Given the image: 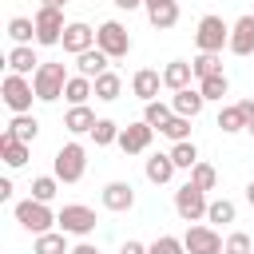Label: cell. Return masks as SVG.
Returning a JSON list of instances; mask_svg holds the SVG:
<instances>
[{
  "instance_id": "26",
  "label": "cell",
  "mask_w": 254,
  "mask_h": 254,
  "mask_svg": "<svg viewBox=\"0 0 254 254\" xmlns=\"http://www.w3.org/2000/svg\"><path fill=\"white\" fill-rule=\"evenodd\" d=\"M91 95H95V83H91L87 75H79V71H75V75L67 79V87H64V99H67L71 107H75V103H87Z\"/></svg>"
},
{
  "instance_id": "40",
  "label": "cell",
  "mask_w": 254,
  "mask_h": 254,
  "mask_svg": "<svg viewBox=\"0 0 254 254\" xmlns=\"http://www.w3.org/2000/svg\"><path fill=\"white\" fill-rule=\"evenodd\" d=\"M222 254H254V242H250V234L234 230V234L226 238V250H222Z\"/></svg>"
},
{
  "instance_id": "11",
  "label": "cell",
  "mask_w": 254,
  "mask_h": 254,
  "mask_svg": "<svg viewBox=\"0 0 254 254\" xmlns=\"http://www.w3.org/2000/svg\"><path fill=\"white\" fill-rule=\"evenodd\" d=\"M226 48L234 56H254V12H246L230 24V44Z\"/></svg>"
},
{
  "instance_id": "20",
  "label": "cell",
  "mask_w": 254,
  "mask_h": 254,
  "mask_svg": "<svg viewBox=\"0 0 254 254\" xmlns=\"http://www.w3.org/2000/svg\"><path fill=\"white\" fill-rule=\"evenodd\" d=\"M190 79H194V67H190L187 60H171V64L163 67V83H167L171 91H183V87H190Z\"/></svg>"
},
{
  "instance_id": "1",
  "label": "cell",
  "mask_w": 254,
  "mask_h": 254,
  "mask_svg": "<svg viewBox=\"0 0 254 254\" xmlns=\"http://www.w3.org/2000/svg\"><path fill=\"white\" fill-rule=\"evenodd\" d=\"M67 67L64 64H40L36 67V75H32V87H36V99H44V103H56L60 95H64V87H67Z\"/></svg>"
},
{
  "instance_id": "48",
  "label": "cell",
  "mask_w": 254,
  "mask_h": 254,
  "mask_svg": "<svg viewBox=\"0 0 254 254\" xmlns=\"http://www.w3.org/2000/svg\"><path fill=\"white\" fill-rule=\"evenodd\" d=\"M246 131H250V135H254V123H250V127H246Z\"/></svg>"
},
{
  "instance_id": "38",
  "label": "cell",
  "mask_w": 254,
  "mask_h": 254,
  "mask_svg": "<svg viewBox=\"0 0 254 254\" xmlns=\"http://www.w3.org/2000/svg\"><path fill=\"white\" fill-rule=\"evenodd\" d=\"M56 175H40V179H32V198H40V202H52L56 198Z\"/></svg>"
},
{
  "instance_id": "10",
  "label": "cell",
  "mask_w": 254,
  "mask_h": 254,
  "mask_svg": "<svg viewBox=\"0 0 254 254\" xmlns=\"http://www.w3.org/2000/svg\"><path fill=\"white\" fill-rule=\"evenodd\" d=\"M183 246H187V254H222L226 250V242L214 226H187Z\"/></svg>"
},
{
  "instance_id": "18",
  "label": "cell",
  "mask_w": 254,
  "mask_h": 254,
  "mask_svg": "<svg viewBox=\"0 0 254 254\" xmlns=\"http://www.w3.org/2000/svg\"><path fill=\"white\" fill-rule=\"evenodd\" d=\"M95 123H99V119H95V111H91L87 103H75V107H67V115H64V127H67L71 135H91Z\"/></svg>"
},
{
  "instance_id": "25",
  "label": "cell",
  "mask_w": 254,
  "mask_h": 254,
  "mask_svg": "<svg viewBox=\"0 0 254 254\" xmlns=\"http://www.w3.org/2000/svg\"><path fill=\"white\" fill-rule=\"evenodd\" d=\"M91 83H95V99H103V103H115V99H119V91H123V79H119L111 67H107L103 75H95Z\"/></svg>"
},
{
  "instance_id": "44",
  "label": "cell",
  "mask_w": 254,
  "mask_h": 254,
  "mask_svg": "<svg viewBox=\"0 0 254 254\" xmlns=\"http://www.w3.org/2000/svg\"><path fill=\"white\" fill-rule=\"evenodd\" d=\"M111 4H115V8H123V12H131V8H139L143 0H111Z\"/></svg>"
},
{
  "instance_id": "41",
  "label": "cell",
  "mask_w": 254,
  "mask_h": 254,
  "mask_svg": "<svg viewBox=\"0 0 254 254\" xmlns=\"http://www.w3.org/2000/svg\"><path fill=\"white\" fill-rule=\"evenodd\" d=\"M119 254H147V246H143V242H123Z\"/></svg>"
},
{
  "instance_id": "12",
  "label": "cell",
  "mask_w": 254,
  "mask_h": 254,
  "mask_svg": "<svg viewBox=\"0 0 254 254\" xmlns=\"http://www.w3.org/2000/svg\"><path fill=\"white\" fill-rule=\"evenodd\" d=\"M151 135H155V127L143 119V123H127L123 131H119V147L127 151V155H143L147 147H151Z\"/></svg>"
},
{
  "instance_id": "30",
  "label": "cell",
  "mask_w": 254,
  "mask_h": 254,
  "mask_svg": "<svg viewBox=\"0 0 254 254\" xmlns=\"http://www.w3.org/2000/svg\"><path fill=\"white\" fill-rule=\"evenodd\" d=\"M171 115H175V107H171V103H159V99H151V103L143 107V119H147L155 131H163V127L171 123Z\"/></svg>"
},
{
  "instance_id": "29",
  "label": "cell",
  "mask_w": 254,
  "mask_h": 254,
  "mask_svg": "<svg viewBox=\"0 0 254 254\" xmlns=\"http://www.w3.org/2000/svg\"><path fill=\"white\" fill-rule=\"evenodd\" d=\"M190 67H194V75H198V79L218 75V71H222V56H218V52H198V56L190 60Z\"/></svg>"
},
{
  "instance_id": "28",
  "label": "cell",
  "mask_w": 254,
  "mask_h": 254,
  "mask_svg": "<svg viewBox=\"0 0 254 254\" xmlns=\"http://www.w3.org/2000/svg\"><path fill=\"white\" fill-rule=\"evenodd\" d=\"M218 127H222L226 135H234V131H242V127H250V119H246V111H242V103H234V107H222V111H218Z\"/></svg>"
},
{
  "instance_id": "15",
  "label": "cell",
  "mask_w": 254,
  "mask_h": 254,
  "mask_svg": "<svg viewBox=\"0 0 254 254\" xmlns=\"http://www.w3.org/2000/svg\"><path fill=\"white\" fill-rule=\"evenodd\" d=\"M147 8V20L155 28H175L179 24V0H143Z\"/></svg>"
},
{
  "instance_id": "36",
  "label": "cell",
  "mask_w": 254,
  "mask_h": 254,
  "mask_svg": "<svg viewBox=\"0 0 254 254\" xmlns=\"http://www.w3.org/2000/svg\"><path fill=\"white\" fill-rule=\"evenodd\" d=\"M234 214H238V210H234V202H230V198H214V202L206 206V218H210V222H222V226H226V222H234Z\"/></svg>"
},
{
  "instance_id": "6",
  "label": "cell",
  "mask_w": 254,
  "mask_h": 254,
  "mask_svg": "<svg viewBox=\"0 0 254 254\" xmlns=\"http://www.w3.org/2000/svg\"><path fill=\"white\" fill-rule=\"evenodd\" d=\"M95 48H103L111 60H123V56L131 52V36H127V28H123L119 20H103V24L95 28Z\"/></svg>"
},
{
  "instance_id": "8",
  "label": "cell",
  "mask_w": 254,
  "mask_h": 254,
  "mask_svg": "<svg viewBox=\"0 0 254 254\" xmlns=\"http://www.w3.org/2000/svg\"><path fill=\"white\" fill-rule=\"evenodd\" d=\"M64 8H48V4H40V12H36V44H44V48H52V44H60L64 40Z\"/></svg>"
},
{
  "instance_id": "45",
  "label": "cell",
  "mask_w": 254,
  "mask_h": 254,
  "mask_svg": "<svg viewBox=\"0 0 254 254\" xmlns=\"http://www.w3.org/2000/svg\"><path fill=\"white\" fill-rule=\"evenodd\" d=\"M238 103H242V111H246V119L254 123V99H238Z\"/></svg>"
},
{
  "instance_id": "3",
  "label": "cell",
  "mask_w": 254,
  "mask_h": 254,
  "mask_svg": "<svg viewBox=\"0 0 254 254\" xmlns=\"http://www.w3.org/2000/svg\"><path fill=\"white\" fill-rule=\"evenodd\" d=\"M16 222H20L24 230H32V234H48V230L56 226V214L48 210V202L24 198V202H16Z\"/></svg>"
},
{
  "instance_id": "7",
  "label": "cell",
  "mask_w": 254,
  "mask_h": 254,
  "mask_svg": "<svg viewBox=\"0 0 254 254\" xmlns=\"http://www.w3.org/2000/svg\"><path fill=\"white\" fill-rule=\"evenodd\" d=\"M206 190L202 187H194V183H183L179 190H175V210H179V218L183 222H198V218H206Z\"/></svg>"
},
{
  "instance_id": "4",
  "label": "cell",
  "mask_w": 254,
  "mask_h": 254,
  "mask_svg": "<svg viewBox=\"0 0 254 254\" xmlns=\"http://www.w3.org/2000/svg\"><path fill=\"white\" fill-rule=\"evenodd\" d=\"M56 226H60L64 234L87 238V234L95 230V210H91V206H83V202H67V206L56 214Z\"/></svg>"
},
{
  "instance_id": "23",
  "label": "cell",
  "mask_w": 254,
  "mask_h": 254,
  "mask_svg": "<svg viewBox=\"0 0 254 254\" xmlns=\"http://www.w3.org/2000/svg\"><path fill=\"white\" fill-rule=\"evenodd\" d=\"M8 135H16L20 143H32V139L40 135V119H36L32 111H20V115H12V123H8Z\"/></svg>"
},
{
  "instance_id": "35",
  "label": "cell",
  "mask_w": 254,
  "mask_h": 254,
  "mask_svg": "<svg viewBox=\"0 0 254 254\" xmlns=\"http://www.w3.org/2000/svg\"><path fill=\"white\" fill-rule=\"evenodd\" d=\"M190 183H194V187H202V190H214L218 171H214L210 163H194V167H190Z\"/></svg>"
},
{
  "instance_id": "27",
  "label": "cell",
  "mask_w": 254,
  "mask_h": 254,
  "mask_svg": "<svg viewBox=\"0 0 254 254\" xmlns=\"http://www.w3.org/2000/svg\"><path fill=\"white\" fill-rule=\"evenodd\" d=\"M32 254H71V250H67V238H64V230H48V234H36V246H32Z\"/></svg>"
},
{
  "instance_id": "33",
  "label": "cell",
  "mask_w": 254,
  "mask_h": 254,
  "mask_svg": "<svg viewBox=\"0 0 254 254\" xmlns=\"http://www.w3.org/2000/svg\"><path fill=\"white\" fill-rule=\"evenodd\" d=\"M119 123H111V119H99L95 127H91V139H95V147H111V143H119Z\"/></svg>"
},
{
  "instance_id": "37",
  "label": "cell",
  "mask_w": 254,
  "mask_h": 254,
  "mask_svg": "<svg viewBox=\"0 0 254 254\" xmlns=\"http://www.w3.org/2000/svg\"><path fill=\"white\" fill-rule=\"evenodd\" d=\"M163 135H167L171 143H183V139H190V119H187V115H171V123L163 127Z\"/></svg>"
},
{
  "instance_id": "19",
  "label": "cell",
  "mask_w": 254,
  "mask_h": 254,
  "mask_svg": "<svg viewBox=\"0 0 254 254\" xmlns=\"http://www.w3.org/2000/svg\"><path fill=\"white\" fill-rule=\"evenodd\" d=\"M36 67H40V60H36L32 44H16V48L8 52V71H16V75H36Z\"/></svg>"
},
{
  "instance_id": "17",
  "label": "cell",
  "mask_w": 254,
  "mask_h": 254,
  "mask_svg": "<svg viewBox=\"0 0 254 254\" xmlns=\"http://www.w3.org/2000/svg\"><path fill=\"white\" fill-rule=\"evenodd\" d=\"M202 103H206V95H202L198 87H183V91H175V95H171L175 115H187V119H194V115L202 111Z\"/></svg>"
},
{
  "instance_id": "9",
  "label": "cell",
  "mask_w": 254,
  "mask_h": 254,
  "mask_svg": "<svg viewBox=\"0 0 254 254\" xmlns=\"http://www.w3.org/2000/svg\"><path fill=\"white\" fill-rule=\"evenodd\" d=\"M0 91H4V103L20 115V111H32V99H36V87L28 83V75H16V71H8L4 75V83H0Z\"/></svg>"
},
{
  "instance_id": "16",
  "label": "cell",
  "mask_w": 254,
  "mask_h": 254,
  "mask_svg": "<svg viewBox=\"0 0 254 254\" xmlns=\"http://www.w3.org/2000/svg\"><path fill=\"white\" fill-rule=\"evenodd\" d=\"M107 64H111V56H107L103 48H87V52H79V56H75V71H79V75H87V79L103 75V71H107Z\"/></svg>"
},
{
  "instance_id": "14",
  "label": "cell",
  "mask_w": 254,
  "mask_h": 254,
  "mask_svg": "<svg viewBox=\"0 0 254 254\" xmlns=\"http://www.w3.org/2000/svg\"><path fill=\"white\" fill-rule=\"evenodd\" d=\"M64 52H71V56H79V52H87V48H95V32L83 24V20H75V24H67L64 28Z\"/></svg>"
},
{
  "instance_id": "24",
  "label": "cell",
  "mask_w": 254,
  "mask_h": 254,
  "mask_svg": "<svg viewBox=\"0 0 254 254\" xmlns=\"http://www.w3.org/2000/svg\"><path fill=\"white\" fill-rule=\"evenodd\" d=\"M143 171H147V179L159 187V183H171V175H175L179 167H175V159H171V151H167V155H151Z\"/></svg>"
},
{
  "instance_id": "21",
  "label": "cell",
  "mask_w": 254,
  "mask_h": 254,
  "mask_svg": "<svg viewBox=\"0 0 254 254\" xmlns=\"http://www.w3.org/2000/svg\"><path fill=\"white\" fill-rule=\"evenodd\" d=\"M159 83H163V75H159V71H151V67H143V71H135V75H131V91H135L143 103H151V99L159 95Z\"/></svg>"
},
{
  "instance_id": "32",
  "label": "cell",
  "mask_w": 254,
  "mask_h": 254,
  "mask_svg": "<svg viewBox=\"0 0 254 254\" xmlns=\"http://www.w3.org/2000/svg\"><path fill=\"white\" fill-rule=\"evenodd\" d=\"M171 159H175V167H179V171H190V167L198 163V147H194L190 139H183V143H175V147H171Z\"/></svg>"
},
{
  "instance_id": "42",
  "label": "cell",
  "mask_w": 254,
  "mask_h": 254,
  "mask_svg": "<svg viewBox=\"0 0 254 254\" xmlns=\"http://www.w3.org/2000/svg\"><path fill=\"white\" fill-rule=\"evenodd\" d=\"M71 254H99V246H91V242H79V246H71Z\"/></svg>"
},
{
  "instance_id": "22",
  "label": "cell",
  "mask_w": 254,
  "mask_h": 254,
  "mask_svg": "<svg viewBox=\"0 0 254 254\" xmlns=\"http://www.w3.org/2000/svg\"><path fill=\"white\" fill-rule=\"evenodd\" d=\"M0 159H4L12 171H20V167L28 163V143H20L16 135H8V131H4V135H0Z\"/></svg>"
},
{
  "instance_id": "2",
  "label": "cell",
  "mask_w": 254,
  "mask_h": 254,
  "mask_svg": "<svg viewBox=\"0 0 254 254\" xmlns=\"http://www.w3.org/2000/svg\"><path fill=\"white\" fill-rule=\"evenodd\" d=\"M83 171H87V151L79 143H64L56 151V179L60 183H79Z\"/></svg>"
},
{
  "instance_id": "46",
  "label": "cell",
  "mask_w": 254,
  "mask_h": 254,
  "mask_svg": "<svg viewBox=\"0 0 254 254\" xmlns=\"http://www.w3.org/2000/svg\"><path fill=\"white\" fill-rule=\"evenodd\" d=\"M246 202L254 206V179H250V187H246Z\"/></svg>"
},
{
  "instance_id": "43",
  "label": "cell",
  "mask_w": 254,
  "mask_h": 254,
  "mask_svg": "<svg viewBox=\"0 0 254 254\" xmlns=\"http://www.w3.org/2000/svg\"><path fill=\"white\" fill-rule=\"evenodd\" d=\"M8 198H12V183H8V179H0V202H8Z\"/></svg>"
},
{
  "instance_id": "39",
  "label": "cell",
  "mask_w": 254,
  "mask_h": 254,
  "mask_svg": "<svg viewBox=\"0 0 254 254\" xmlns=\"http://www.w3.org/2000/svg\"><path fill=\"white\" fill-rule=\"evenodd\" d=\"M147 254H187V246H183V238H171V234H159L151 246H147Z\"/></svg>"
},
{
  "instance_id": "34",
  "label": "cell",
  "mask_w": 254,
  "mask_h": 254,
  "mask_svg": "<svg viewBox=\"0 0 254 254\" xmlns=\"http://www.w3.org/2000/svg\"><path fill=\"white\" fill-rule=\"evenodd\" d=\"M198 91L206 95V99H222L226 91H230V79L218 71V75H206V79H198Z\"/></svg>"
},
{
  "instance_id": "5",
  "label": "cell",
  "mask_w": 254,
  "mask_h": 254,
  "mask_svg": "<svg viewBox=\"0 0 254 254\" xmlns=\"http://www.w3.org/2000/svg\"><path fill=\"white\" fill-rule=\"evenodd\" d=\"M194 44H198V52H222L230 44V24L222 16H202L198 32H194Z\"/></svg>"
},
{
  "instance_id": "47",
  "label": "cell",
  "mask_w": 254,
  "mask_h": 254,
  "mask_svg": "<svg viewBox=\"0 0 254 254\" xmlns=\"http://www.w3.org/2000/svg\"><path fill=\"white\" fill-rule=\"evenodd\" d=\"M44 4H48V8H64L67 0H44Z\"/></svg>"
},
{
  "instance_id": "13",
  "label": "cell",
  "mask_w": 254,
  "mask_h": 254,
  "mask_svg": "<svg viewBox=\"0 0 254 254\" xmlns=\"http://www.w3.org/2000/svg\"><path fill=\"white\" fill-rule=\"evenodd\" d=\"M99 198H103V206H107V210L123 214V210H131V206H135V187L115 179V183H107V187H103V194H99Z\"/></svg>"
},
{
  "instance_id": "31",
  "label": "cell",
  "mask_w": 254,
  "mask_h": 254,
  "mask_svg": "<svg viewBox=\"0 0 254 254\" xmlns=\"http://www.w3.org/2000/svg\"><path fill=\"white\" fill-rule=\"evenodd\" d=\"M8 36H12L16 44H32V40H36V20H28V16H12V20H8Z\"/></svg>"
}]
</instances>
